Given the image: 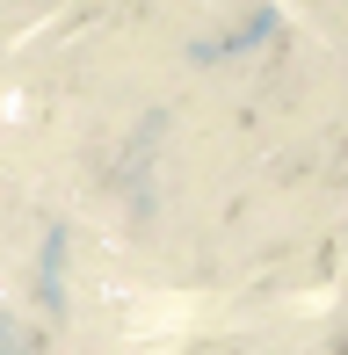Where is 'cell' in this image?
<instances>
[{"instance_id": "7a4b0ae2", "label": "cell", "mask_w": 348, "mask_h": 355, "mask_svg": "<svg viewBox=\"0 0 348 355\" xmlns=\"http://www.w3.org/2000/svg\"><path fill=\"white\" fill-rule=\"evenodd\" d=\"M44 304H66V225H51L44 232Z\"/></svg>"}, {"instance_id": "6da1fadb", "label": "cell", "mask_w": 348, "mask_h": 355, "mask_svg": "<svg viewBox=\"0 0 348 355\" xmlns=\"http://www.w3.org/2000/svg\"><path fill=\"white\" fill-rule=\"evenodd\" d=\"M276 29H283V15H276V8H254L240 29H225V37H203L189 58H196V66H211V58H232V51H254V44H268Z\"/></svg>"}]
</instances>
